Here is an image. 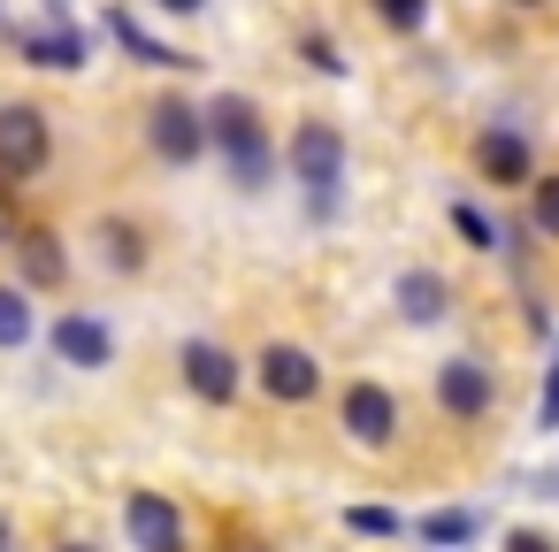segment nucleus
I'll return each mask as SVG.
<instances>
[{"label": "nucleus", "instance_id": "obj_1", "mask_svg": "<svg viewBox=\"0 0 559 552\" xmlns=\"http://www.w3.org/2000/svg\"><path fill=\"white\" fill-rule=\"evenodd\" d=\"M207 146H223L230 185H246V192L269 185V139H261V108H253V101L223 93V101L207 108Z\"/></svg>", "mask_w": 559, "mask_h": 552}, {"label": "nucleus", "instance_id": "obj_2", "mask_svg": "<svg viewBox=\"0 0 559 552\" xmlns=\"http://www.w3.org/2000/svg\"><path fill=\"white\" fill-rule=\"evenodd\" d=\"M292 177L314 200H337V185H345V131L337 124H299L292 131Z\"/></svg>", "mask_w": 559, "mask_h": 552}, {"label": "nucleus", "instance_id": "obj_3", "mask_svg": "<svg viewBox=\"0 0 559 552\" xmlns=\"http://www.w3.org/2000/svg\"><path fill=\"white\" fill-rule=\"evenodd\" d=\"M47 154H55V131H47V116L39 108H24V101H9L0 108V177H39L47 169Z\"/></svg>", "mask_w": 559, "mask_h": 552}, {"label": "nucleus", "instance_id": "obj_4", "mask_svg": "<svg viewBox=\"0 0 559 552\" xmlns=\"http://www.w3.org/2000/svg\"><path fill=\"white\" fill-rule=\"evenodd\" d=\"M146 139L162 162H200L207 154V108H185V101H162L146 116Z\"/></svg>", "mask_w": 559, "mask_h": 552}, {"label": "nucleus", "instance_id": "obj_5", "mask_svg": "<svg viewBox=\"0 0 559 552\" xmlns=\"http://www.w3.org/2000/svg\"><path fill=\"white\" fill-rule=\"evenodd\" d=\"M123 521H131V544L139 552H185V521H177V506L162 491H131Z\"/></svg>", "mask_w": 559, "mask_h": 552}, {"label": "nucleus", "instance_id": "obj_6", "mask_svg": "<svg viewBox=\"0 0 559 552\" xmlns=\"http://www.w3.org/2000/svg\"><path fill=\"white\" fill-rule=\"evenodd\" d=\"M475 169H483V185H536V154H528L521 131H483L475 139Z\"/></svg>", "mask_w": 559, "mask_h": 552}, {"label": "nucleus", "instance_id": "obj_7", "mask_svg": "<svg viewBox=\"0 0 559 552\" xmlns=\"http://www.w3.org/2000/svg\"><path fill=\"white\" fill-rule=\"evenodd\" d=\"M185 384H192L207 407H230V399H238V361H230L223 345L192 338V345H185Z\"/></svg>", "mask_w": 559, "mask_h": 552}, {"label": "nucleus", "instance_id": "obj_8", "mask_svg": "<svg viewBox=\"0 0 559 552\" xmlns=\"http://www.w3.org/2000/svg\"><path fill=\"white\" fill-rule=\"evenodd\" d=\"M261 391H269V399H314V391H322L314 353H299V345H269V353H261Z\"/></svg>", "mask_w": 559, "mask_h": 552}, {"label": "nucleus", "instance_id": "obj_9", "mask_svg": "<svg viewBox=\"0 0 559 552\" xmlns=\"http://www.w3.org/2000/svg\"><path fill=\"white\" fill-rule=\"evenodd\" d=\"M490 391H498V384H490L483 361H444V368H437V399H444V414H460V422H475V414L490 407Z\"/></svg>", "mask_w": 559, "mask_h": 552}, {"label": "nucleus", "instance_id": "obj_10", "mask_svg": "<svg viewBox=\"0 0 559 552\" xmlns=\"http://www.w3.org/2000/svg\"><path fill=\"white\" fill-rule=\"evenodd\" d=\"M345 430H353L360 445H391V430H399L391 391H383V384H353V391H345Z\"/></svg>", "mask_w": 559, "mask_h": 552}, {"label": "nucleus", "instance_id": "obj_11", "mask_svg": "<svg viewBox=\"0 0 559 552\" xmlns=\"http://www.w3.org/2000/svg\"><path fill=\"white\" fill-rule=\"evenodd\" d=\"M55 353H62L70 368H108V361H116V338H108L93 315H62V322H55Z\"/></svg>", "mask_w": 559, "mask_h": 552}, {"label": "nucleus", "instance_id": "obj_12", "mask_svg": "<svg viewBox=\"0 0 559 552\" xmlns=\"http://www.w3.org/2000/svg\"><path fill=\"white\" fill-rule=\"evenodd\" d=\"M16 261H24V284H62V269H70V254H62L55 231H24L16 238Z\"/></svg>", "mask_w": 559, "mask_h": 552}, {"label": "nucleus", "instance_id": "obj_13", "mask_svg": "<svg viewBox=\"0 0 559 552\" xmlns=\"http://www.w3.org/2000/svg\"><path fill=\"white\" fill-rule=\"evenodd\" d=\"M24 55H32L39 70H85V39H78L70 24H55V32H32V39H24Z\"/></svg>", "mask_w": 559, "mask_h": 552}, {"label": "nucleus", "instance_id": "obj_14", "mask_svg": "<svg viewBox=\"0 0 559 552\" xmlns=\"http://www.w3.org/2000/svg\"><path fill=\"white\" fill-rule=\"evenodd\" d=\"M108 32H116V39H123V47H131L139 62H154V70H192V55H177V47H162V39H146V32H139L131 16H116V9H108Z\"/></svg>", "mask_w": 559, "mask_h": 552}, {"label": "nucleus", "instance_id": "obj_15", "mask_svg": "<svg viewBox=\"0 0 559 552\" xmlns=\"http://www.w3.org/2000/svg\"><path fill=\"white\" fill-rule=\"evenodd\" d=\"M399 315H406V322H437V315H444V277H421V269L399 277Z\"/></svg>", "mask_w": 559, "mask_h": 552}, {"label": "nucleus", "instance_id": "obj_16", "mask_svg": "<svg viewBox=\"0 0 559 552\" xmlns=\"http://www.w3.org/2000/svg\"><path fill=\"white\" fill-rule=\"evenodd\" d=\"M32 338V300L16 284H0V345H24Z\"/></svg>", "mask_w": 559, "mask_h": 552}, {"label": "nucleus", "instance_id": "obj_17", "mask_svg": "<svg viewBox=\"0 0 559 552\" xmlns=\"http://www.w3.org/2000/svg\"><path fill=\"white\" fill-rule=\"evenodd\" d=\"M452 223H460V238H467V246H483V254L498 246V223H490L483 208H467V200H460V208H452Z\"/></svg>", "mask_w": 559, "mask_h": 552}, {"label": "nucleus", "instance_id": "obj_18", "mask_svg": "<svg viewBox=\"0 0 559 552\" xmlns=\"http://www.w3.org/2000/svg\"><path fill=\"white\" fill-rule=\"evenodd\" d=\"M100 246H108L116 269H139V231L131 223H100Z\"/></svg>", "mask_w": 559, "mask_h": 552}, {"label": "nucleus", "instance_id": "obj_19", "mask_svg": "<svg viewBox=\"0 0 559 552\" xmlns=\"http://www.w3.org/2000/svg\"><path fill=\"white\" fill-rule=\"evenodd\" d=\"M421 537H429V544H467V537H475V514H429Z\"/></svg>", "mask_w": 559, "mask_h": 552}, {"label": "nucleus", "instance_id": "obj_20", "mask_svg": "<svg viewBox=\"0 0 559 552\" xmlns=\"http://www.w3.org/2000/svg\"><path fill=\"white\" fill-rule=\"evenodd\" d=\"M376 16H383L391 32H421V16H429V0H376Z\"/></svg>", "mask_w": 559, "mask_h": 552}, {"label": "nucleus", "instance_id": "obj_21", "mask_svg": "<svg viewBox=\"0 0 559 552\" xmlns=\"http://www.w3.org/2000/svg\"><path fill=\"white\" fill-rule=\"evenodd\" d=\"M299 47H307V62H314L322 78H345V62H337V47H330V32H307Z\"/></svg>", "mask_w": 559, "mask_h": 552}, {"label": "nucleus", "instance_id": "obj_22", "mask_svg": "<svg viewBox=\"0 0 559 552\" xmlns=\"http://www.w3.org/2000/svg\"><path fill=\"white\" fill-rule=\"evenodd\" d=\"M536 231H544V238H559V177H544V185H536Z\"/></svg>", "mask_w": 559, "mask_h": 552}, {"label": "nucleus", "instance_id": "obj_23", "mask_svg": "<svg viewBox=\"0 0 559 552\" xmlns=\"http://www.w3.org/2000/svg\"><path fill=\"white\" fill-rule=\"evenodd\" d=\"M16 177H0V246H16Z\"/></svg>", "mask_w": 559, "mask_h": 552}, {"label": "nucleus", "instance_id": "obj_24", "mask_svg": "<svg viewBox=\"0 0 559 552\" xmlns=\"http://www.w3.org/2000/svg\"><path fill=\"white\" fill-rule=\"evenodd\" d=\"M345 521H353V529H360V537H383V529H399V521H391V514H383V506H353V514H345Z\"/></svg>", "mask_w": 559, "mask_h": 552}, {"label": "nucleus", "instance_id": "obj_25", "mask_svg": "<svg viewBox=\"0 0 559 552\" xmlns=\"http://www.w3.org/2000/svg\"><path fill=\"white\" fill-rule=\"evenodd\" d=\"M506 552H559V544H551V537H536V529H513V537H506Z\"/></svg>", "mask_w": 559, "mask_h": 552}, {"label": "nucleus", "instance_id": "obj_26", "mask_svg": "<svg viewBox=\"0 0 559 552\" xmlns=\"http://www.w3.org/2000/svg\"><path fill=\"white\" fill-rule=\"evenodd\" d=\"M544 422H559V368H551V384H544Z\"/></svg>", "mask_w": 559, "mask_h": 552}, {"label": "nucleus", "instance_id": "obj_27", "mask_svg": "<svg viewBox=\"0 0 559 552\" xmlns=\"http://www.w3.org/2000/svg\"><path fill=\"white\" fill-rule=\"evenodd\" d=\"M154 9H169V16H200L207 0H154Z\"/></svg>", "mask_w": 559, "mask_h": 552}, {"label": "nucleus", "instance_id": "obj_28", "mask_svg": "<svg viewBox=\"0 0 559 552\" xmlns=\"http://www.w3.org/2000/svg\"><path fill=\"white\" fill-rule=\"evenodd\" d=\"M513 9H544V0H513Z\"/></svg>", "mask_w": 559, "mask_h": 552}, {"label": "nucleus", "instance_id": "obj_29", "mask_svg": "<svg viewBox=\"0 0 559 552\" xmlns=\"http://www.w3.org/2000/svg\"><path fill=\"white\" fill-rule=\"evenodd\" d=\"M0 552H9V521H0Z\"/></svg>", "mask_w": 559, "mask_h": 552}, {"label": "nucleus", "instance_id": "obj_30", "mask_svg": "<svg viewBox=\"0 0 559 552\" xmlns=\"http://www.w3.org/2000/svg\"><path fill=\"white\" fill-rule=\"evenodd\" d=\"M70 552H85V544H70Z\"/></svg>", "mask_w": 559, "mask_h": 552}]
</instances>
